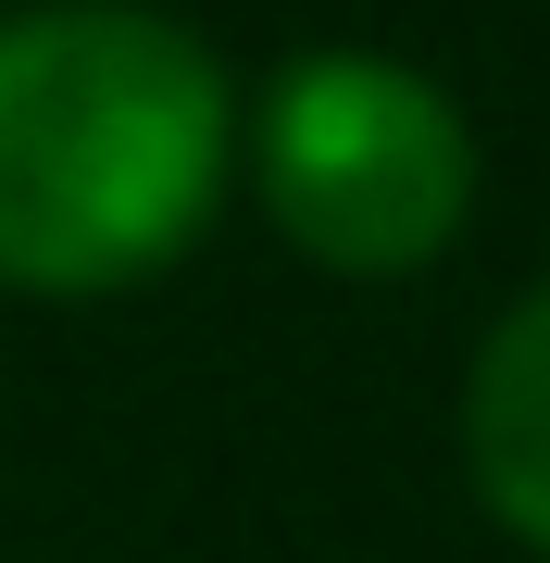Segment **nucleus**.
<instances>
[{
	"instance_id": "nucleus-2",
	"label": "nucleus",
	"mask_w": 550,
	"mask_h": 563,
	"mask_svg": "<svg viewBox=\"0 0 550 563\" xmlns=\"http://www.w3.org/2000/svg\"><path fill=\"white\" fill-rule=\"evenodd\" d=\"M276 239L326 276H413L475 213V125L388 51H301L250 113Z\"/></svg>"
},
{
	"instance_id": "nucleus-3",
	"label": "nucleus",
	"mask_w": 550,
	"mask_h": 563,
	"mask_svg": "<svg viewBox=\"0 0 550 563\" xmlns=\"http://www.w3.org/2000/svg\"><path fill=\"white\" fill-rule=\"evenodd\" d=\"M463 476L513 539L550 563V288H526L463 376Z\"/></svg>"
},
{
	"instance_id": "nucleus-1",
	"label": "nucleus",
	"mask_w": 550,
	"mask_h": 563,
	"mask_svg": "<svg viewBox=\"0 0 550 563\" xmlns=\"http://www.w3.org/2000/svg\"><path fill=\"white\" fill-rule=\"evenodd\" d=\"M238 88L150 0H38L0 25V288L113 301L213 225Z\"/></svg>"
}]
</instances>
